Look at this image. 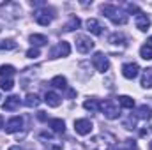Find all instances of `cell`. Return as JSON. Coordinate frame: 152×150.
<instances>
[{"instance_id":"obj_28","label":"cell","mask_w":152,"mask_h":150,"mask_svg":"<svg viewBox=\"0 0 152 150\" xmlns=\"http://www.w3.org/2000/svg\"><path fill=\"white\" fill-rule=\"evenodd\" d=\"M124 127H126V129H134V127H136V117L129 115V117L124 120Z\"/></svg>"},{"instance_id":"obj_16","label":"cell","mask_w":152,"mask_h":150,"mask_svg":"<svg viewBox=\"0 0 152 150\" xmlns=\"http://www.w3.org/2000/svg\"><path fill=\"white\" fill-rule=\"evenodd\" d=\"M136 118H143V120H151L152 118V108L147 106V104H142L138 108V113H136Z\"/></svg>"},{"instance_id":"obj_35","label":"cell","mask_w":152,"mask_h":150,"mask_svg":"<svg viewBox=\"0 0 152 150\" xmlns=\"http://www.w3.org/2000/svg\"><path fill=\"white\" fill-rule=\"evenodd\" d=\"M9 150H23V149H21V147H18V145H12Z\"/></svg>"},{"instance_id":"obj_3","label":"cell","mask_w":152,"mask_h":150,"mask_svg":"<svg viewBox=\"0 0 152 150\" xmlns=\"http://www.w3.org/2000/svg\"><path fill=\"white\" fill-rule=\"evenodd\" d=\"M87 150H110V143L106 141L104 136H94L88 141H85Z\"/></svg>"},{"instance_id":"obj_19","label":"cell","mask_w":152,"mask_h":150,"mask_svg":"<svg viewBox=\"0 0 152 150\" xmlns=\"http://www.w3.org/2000/svg\"><path fill=\"white\" fill-rule=\"evenodd\" d=\"M83 108L90 113H97L99 111V103H97L96 99H87V101L83 103Z\"/></svg>"},{"instance_id":"obj_31","label":"cell","mask_w":152,"mask_h":150,"mask_svg":"<svg viewBox=\"0 0 152 150\" xmlns=\"http://www.w3.org/2000/svg\"><path fill=\"white\" fill-rule=\"evenodd\" d=\"M126 9H127V12H136V16H138V14H142L140 7H138V5H134V4H127V5H126Z\"/></svg>"},{"instance_id":"obj_15","label":"cell","mask_w":152,"mask_h":150,"mask_svg":"<svg viewBox=\"0 0 152 150\" xmlns=\"http://www.w3.org/2000/svg\"><path fill=\"white\" fill-rule=\"evenodd\" d=\"M50 127L53 129V133L62 134V133L66 131V122H64L62 118H51V120H50Z\"/></svg>"},{"instance_id":"obj_29","label":"cell","mask_w":152,"mask_h":150,"mask_svg":"<svg viewBox=\"0 0 152 150\" xmlns=\"http://www.w3.org/2000/svg\"><path fill=\"white\" fill-rule=\"evenodd\" d=\"M16 48V42L7 39V41H0V50H14Z\"/></svg>"},{"instance_id":"obj_6","label":"cell","mask_w":152,"mask_h":150,"mask_svg":"<svg viewBox=\"0 0 152 150\" xmlns=\"http://www.w3.org/2000/svg\"><path fill=\"white\" fill-rule=\"evenodd\" d=\"M94 48V41L87 36H76V50L80 53H88Z\"/></svg>"},{"instance_id":"obj_13","label":"cell","mask_w":152,"mask_h":150,"mask_svg":"<svg viewBox=\"0 0 152 150\" xmlns=\"http://www.w3.org/2000/svg\"><path fill=\"white\" fill-rule=\"evenodd\" d=\"M44 103H46L48 106H51V108H58L60 103H62V99H60V95L55 94V92H46V94H44Z\"/></svg>"},{"instance_id":"obj_33","label":"cell","mask_w":152,"mask_h":150,"mask_svg":"<svg viewBox=\"0 0 152 150\" xmlns=\"http://www.w3.org/2000/svg\"><path fill=\"white\" fill-rule=\"evenodd\" d=\"M151 134V125H145L143 129H140V136L142 138H145V136H149Z\"/></svg>"},{"instance_id":"obj_32","label":"cell","mask_w":152,"mask_h":150,"mask_svg":"<svg viewBox=\"0 0 152 150\" xmlns=\"http://www.w3.org/2000/svg\"><path fill=\"white\" fill-rule=\"evenodd\" d=\"M27 57H28V58H37L39 57V50L37 48H30V50L27 51Z\"/></svg>"},{"instance_id":"obj_5","label":"cell","mask_w":152,"mask_h":150,"mask_svg":"<svg viewBox=\"0 0 152 150\" xmlns=\"http://www.w3.org/2000/svg\"><path fill=\"white\" fill-rule=\"evenodd\" d=\"M75 131L80 136H87L92 131V122L88 118H78V120H75Z\"/></svg>"},{"instance_id":"obj_23","label":"cell","mask_w":152,"mask_h":150,"mask_svg":"<svg viewBox=\"0 0 152 150\" xmlns=\"http://www.w3.org/2000/svg\"><path fill=\"white\" fill-rule=\"evenodd\" d=\"M80 25H81L80 18H76V16H73V18L69 20V23H66V25H64V30H66V32H73V30H75V28H78Z\"/></svg>"},{"instance_id":"obj_14","label":"cell","mask_w":152,"mask_h":150,"mask_svg":"<svg viewBox=\"0 0 152 150\" xmlns=\"http://www.w3.org/2000/svg\"><path fill=\"white\" fill-rule=\"evenodd\" d=\"M87 30L92 32L94 36H101V34H103V27H101V23H99L96 18L87 20Z\"/></svg>"},{"instance_id":"obj_30","label":"cell","mask_w":152,"mask_h":150,"mask_svg":"<svg viewBox=\"0 0 152 150\" xmlns=\"http://www.w3.org/2000/svg\"><path fill=\"white\" fill-rule=\"evenodd\" d=\"M124 149L126 150H138V145H136L134 140H126L124 141Z\"/></svg>"},{"instance_id":"obj_26","label":"cell","mask_w":152,"mask_h":150,"mask_svg":"<svg viewBox=\"0 0 152 150\" xmlns=\"http://www.w3.org/2000/svg\"><path fill=\"white\" fill-rule=\"evenodd\" d=\"M12 87H14V83H12L11 78H2L0 79V88L2 90H7L9 92V90H12Z\"/></svg>"},{"instance_id":"obj_7","label":"cell","mask_w":152,"mask_h":150,"mask_svg":"<svg viewBox=\"0 0 152 150\" xmlns=\"http://www.w3.org/2000/svg\"><path fill=\"white\" fill-rule=\"evenodd\" d=\"M53 18H55V14H53V11L51 9H39L37 12H36V21H37L39 25H50L51 21H53Z\"/></svg>"},{"instance_id":"obj_21","label":"cell","mask_w":152,"mask_h":150,"mask_svg":"<svg viewBox=\"0 0 152 150\" xmlns=\"http://www.w3.org/2000/svg\"><path fill=\"white\" fill-rule=\"evenodd\" d=\"M140 57L142 58H145V60H152V44H143L142 48H140Z\"/></svg>"},{"instance_id":"obj_8","label":"cell","mask_w":152,"mask_h":150,"mask_svg":"<svg viewBox=\"0 0 152 150\" xmlns=\"http://www.w3.org/2000/svg\"><path fill=\"white\" fill-rule=\"evenodd\" d=\"M69 53H71V46H69V42L62 41V42H58V44L50 51V57H51V58H57V57H67Z\"/></svg>"},{"instance_id":"obj_22","label":"cell","mask_w":152,"mask_h":150,"mask_svg":"<svg viewBox=\"0 0 152 150\" xmlns=\"http://www.w3.org/2000/svg\"><path fill=\"white\" fill-rule=\"evenodd\" d=\"M30 42L36 44V46H44V44H48V37L41 36V34H32L30 36Z\"/></svg>"},{"instance_id":"obj_34","label":"cell","mask_w":152,"mask_h":150,"mask_svg":"<svg viewBox=\"0 0 152 150\" xmlns=\"http://www.w3.org/2000/svg\"><path fill=\"white\" fill-rule=\"evenodd\" d=\"M37 117H39V120H46V113H44V111H39Z\"/></svg>"},{"instance_id":"obj_25","label":"cell","mask_w":152,"mask_h":150,"mask_svg":"<svg viewBox=\"0 0 152 150\" xmlns=\"http://www.w3.org/2000/svg\"><path fill=\"white\" fill-rule=\"evenodd\" d=\"M110 42H112V44H115V46H118V44H120V46H124V44H126V37H124L122 34L115 32V34H112V36H110Z\"/></svg>"},{"instance_id":"obj_2","label":"cell","mask_w":152,"mask_h":150,"mask_svg":"<svg viewBox=\"0 0 152 150\" xmlns=\"http://www.w3.org/2000/svg\"><path fill=\"white\" fill-rule=\"evenodd\" d=\"M99 110L104 113V117H106V118H110V120L118 118V115H120L118 103H117V101H113V99H106V101L99 103Z\"/></svg>"},{"instance_id":"obj_27","label":"cell","mask_w":152,"mask_h":150,"mask_svg":"<svg viewBox=\"0 0 152 150\" xmlns=\"http://www.w3.org/2000/svg\"><path fill=\"white\" fill-rule=\"evenodd\" d=\"M14 74V67L12 66H0V76L2 78H9Z\"/></svg>"},{"instance_id":"obj_37","label":"cell","mask_w":152,"mask_h":150,"mask_svg":"<svg viewBox=\"0 0 152 150\" xmlns=\"http://www.w3.org/2000/svg\"><path fill=\"white\" fill-rule=\"evenodd\" d=\"M151 150H152V141H151Z\"/></svg>"},{"instance_id":"obj_11","label":"cell","mask_w":152,"mask_h":150,"mask_svg":"<svg viewBox=\"0 0 152 150\" xmlns=\"http://www.w3.org/2000/svg\"><path fill=\"white\" fill-rule=\"evenodd\" d=\"M18 108H20V97L18 95H11V97H7L2 103V110L4 111H14Z\"/></svg>"},{"instance_id":"obj_36","label":"cell","mask_w":152,"mask_h":150,"mask_svg":"<svg viewBox=\"0 0 152 150\" xmlns=\"http://www.w3.org/2000/svg\"><path fill=\"white\" fill-rule=\"evenodd\" d=\"M2 127H4V117L0 115V129H2Z\"/></svg>"},{"instance_id":"obj_18","label":"cell","mask_w":152,"mask_h":150,"mask_svg":"<svg viewBox=\"0 0 152 150\" xmlns=\"http://www.w3.org/2000/svg\"><path fill=\"white\" fill-rule=\"evenodd\" d=\"M142 87L143 88H151L152 87V69H145L142 74Z\"/></svg>"},{"instance_id":"obj_17","label":"cell","mask_w":152,"mask_h":150,"mask_svg":"<svg viewBox=\"0 0 152 150\" xmlns=\"http://www.w3.org/2000/svg\"><path fill=\"white\" fill-rule=\"evenodd\" d=\"M25 104H27L28 108H37L39 104H41V99H39L37 94H28V95L25 97Z\"/></svg>"},{"instance_id":"obj_9","label":"cell","mask_w":152,"mask_h":150,"mask_svg":"<svg viewBox=\"0 0 152 150\" xmlns=\"http://www.w3.org/2000/svg\"><path fill=\"white\" fill-rule=\"evenodd\" d=\"M138 73H140V67L134 62H127V64L122 66V76L127 78V79H134L138 76Z\"/></svg>"},{"instance_id":"obj_20","label":"cell","mask_w":152,"mask_h":150,"mask_svg":"<svg viewBox=\"0 0 152 150\" xmlns=\"http://www.w3.org/2000/svg\"><path fill=\"white\" fill-rule=\"evenodd\" d=\"M118 104H120L122 108L131 110V108H134V99L129 97V95H120V97H118Z\"/></svg>"},{"instance_id":"obj_1","label":"cell","mask_w":152,"mask_h":150,"mask_svg":"<svg viewBox=\"0 0 152 150\" xmlns=\"http://www.w3.org/2000/svg\"><path fill=\"white\" fill-rule=\"evenodd\" d=\"M101 11H103V14H104L108 20H112L113 25H124V23L127 21V16L122 14V12H120L115 5H112V4H104V5H101Z\"/></svg>"},{"instance_id":"obj_24","label":"cell","mask_w":152,"mask_h":150,"mask_svg":"<svg viewBox=\"0 0 152 150\" xmlns=\"http://www.w3.org/2000/svg\"><path fill=\"white\" fill-rule=\"evenodd\" d=\"M51 85H53L55 88H66V87H67V79H66L64 76H55V78L51 79Z\"/></svg>"},{"instance_id":"obj_4","label":"cell","mask_w":152,"mask_h":150,"mask_svg":"<svg viewBox=\"0 0 152 150\" xmlns=\"http://www.w3.org/2000/svg\"><path fill=\"white\" fill-rule=\"evenodd\" d=\"M92 64H94V67H96L99 73H106V71L110 69V60H108V57H106L104 53H101V51H97V53L92 57Z\"/></svg>"},{"instance_id":"obj_12","label":"cell","mask_w":152,"mask_h":150,"mask_svg":"<svg viewBox=\"0 0 152 150\" xmlns=\"http://www.w3.org/2000/svg\"><path fill=\"white\" fill-rule=\"evenodd\" d=\"M136 28L138 30H142V32H147L149 28H151V18L147 16V14H138L136 16Z\"/></svg>"},{"instance_id":"obj_10","label":"cell","mask_w":152,"mask_h":150,"mask_svg":"<svg viewBox=\"0 0 152 150\" xmlns=\"http://www.w3.org/2000/svg\"><path fill=\"white\" fill-rule=\"evenodd\" d=\"M21 127H23V118L21 117H14V118H11L5 124V133L7 134H12V133H18Z\"/></svg>"}]
</instances>
